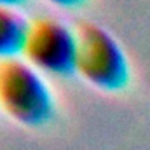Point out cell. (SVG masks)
Here are the masks:
<instances>
[{
	"label": "cell",
	"mask_w": 150,
	"mask_h": 150,
	"mask_svg": "<svg viewBox=\"0 0 150 150\" xmlns=\"http://www.w3.org/2000/svg\"><path fill=\"white\" fill-rule=\"evenodd\" d=\"M75 30V74L93 86L117 91L129 80V65L120 44L101 25L84 19Z\"/></svg>",
	"instance_id": "7a4b0ae2"
},
{
	"label": "cell",
	"mask_w": 150,
	"mask_h": 150,
	"mask_svg": "<svg viewBox=\"0 0 150 150\" xmlns=\"http://www.w3.org/2000/svg\"><path fill=\"white\" fill-rule=\"evenodd\" d=\"M26 26V18L16 5L0 2V56L18 54Z\"/></svg>",
	"instance_id": "277c9868"
},
{
	"label": "cell",
	"mask_w": 150,
	"mask_h": 150,
	"mask_svg": "<svg viewBox=\"0 0 150 150\" xmlns=\"http://www.w3.org/2000/svg\"><path fill=\"white\" fill-rule=\"evenodd\" d=\"M0 2H2V4H9V5H16V7H18V5L23 4L25 0H0Z\"/></svg>",
	"instance_id": "8992f818"
},
{
	"label": "cell",
	"mask_w": 150,
	"mask_h": 150,
	"mask_svg": "<svg viewBox=\"0 0 150 150\" xmlns=\"http://www.w3.org/2000/svg\"><path fill=\"white\" fill-rule=\"evenodd\" d=\"M0 110L26 126H40L54 112L49 86L19 52L0 56Z\"/></svg>",
	"instance_id": "6da1fadb"
},
{
	"label": "cell",
	"mask_w": 150,
	"mask_h": 150,
	"mask_svg": "<svg viewBox=\"0 0 150 150\" xmlns=\"http://www.w3.org/2000/svg\"><path fill=\"white\" fill-rule=\"evenodd\" d=\"M19 54L37 68L51 75L75 72V30L58 16L35 12L26 18Z\"/></svg>",
	"instance_id": "3957f363"
},
{
	"label": "cell",
	"mask_w": 150,
	"mask_h": 150,
	"mask_svg": "<svg viewBox=\"0 0 150 150\" xmlns=\"http://www.w3.org/2000/svg\"><path fill=\"white\" fill-rule=\"evenodd\" d=\"M49 2L59 5V7H65V9H72V7H77L82 4V0H49Z\"/></svg>",
	"instance_id": "5b68a950"
}]
</instances>
